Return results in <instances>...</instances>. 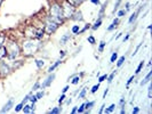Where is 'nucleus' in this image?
I'll return each mask as SVG.
<instances>
[{
	"label": "nucleus",
	"mask_w": 152,
	"mask_h": 114,
	"mask_svg": "<svg viewBox=\"0 0 152 114\" xmlns=\"http://www.w3.org/2000/svg\"><path fill=\"white\" fill-rule=\"evenodd\" d=\"M117 57H118V55H117V53H113L112 56H111V63H113L114 61L117 59Z\"/></svg>",
	"instance_id": "nucleus-26"
},
{
	"label": "nucleus",
	"mask_w": 152,
	"mask_h": 114,
	"mask_svg": "<svg viewBox=\"0 0 152 114\" xmlns=\"http://www.w3.org/2000/svg\"><path fill=\"white\" fill-rule=\"evenodd\" d=\"M31 112V106L30 105H25L24 106V113H30Z\"/></svg>",
	"instance_id": "nucleus-23"
},
{
	"label": "nucleus",
	"mask_w": 152,
	"mask_h": 114,
	"mask_svg": "<svg viewBox=\"0 0 152 114\" xmlns=\"http://www.w3.org/2000/svg\"><path fill=\"white\" fill-rule=\"evenodd\" d=\"M104 46H105V42H104V41H102L101 44H100V48H98V50H100V51H103V48H104Z\"/></svg>",
	"instance_id": "nucleus-29"
},
{
	"label": "nucleus",
	"mask_w": 152,
	"mask_h": 114,
	"mask_svg": "<svg viewBox=\"0 0 152 114\" xmlns=\"http://www.w3.org/2000/svg\"><path fill=\"white\" fill-rule=\"evenodd\" d=\"M125 13H126V10H120L119 13H118V16H122Z\"/></svg>",
	"instance_id": "nucleus-43"
},
{
	"label": "nucleus",
	"mask_w": 152,
	"mask_h": 114,
	"mask_svg": "<svg viewBox=\"0 0 152 114\" xmlns=\"http://www.w3.org/2000/svg\"><path fill=\"white\" fill-rule=\"evenodd\" d=\"M39 87H40V83H39V82H37V83L33 86V90H38Z\"/></svg>",
	"instance_id": "nucleus-39"
},
{
	"label": "nucleus",
	"mask_w": 152,
	"mask_h": 114,
	"mask_svg": "<svg viewBox=\"0 0 152 114\" xmlns=\"http://www.w3.org/2000/svg\"><path fill=\"white\" fill-rule=\"evenodd\" d=\"M113 76H114V72H113L112 74H111L110 76H109V80H108V81H109V82H111V81H112V80H113Z\"/></svg>",
	"instance_id": "nucleus-40"
},
{
	"label": "nucleus",
	"mask_w": 152,
	"mask_h": 114,
	"mask_svg": "<svg viewBox=\"0 0 152 114\" xmlns=\"http://www.w3.org/2000/svg\"><path fill=\"white\" fill-rule=\"evenodd\" d=\"M98 88H100V86L97 84V86H94L93 88H91V92H96L97 90H98Z\"/></svg>",
	"instance_id": "nucleus-30"
},
{
	"label": "nucleus",
	"mask_w": 152,
	"mask_h": 114,
	"mask_svg": "<svg viewBox=\"0 0 152 114\" xmlns=\"http://www.w3.org/2000/svg\"><path fill=\"white\" fill-rule=\"evenodd\" d=\"M90 1L93 2V4H95V5H98V2H100L98 0H90Z\"/></svg>",
	"instance_id": "nucleus-45"
},
{
	"label": "nucleus",
	"mask_w": 152,
	"mask_h": 114,
	"mask_svg": "<svg viewBox=\"0 0 152 114\" xmlns=\"http://www.w3.org/2000/svg\"><path fill=\"white\" fill-rule=\"evenodd\" d=\"M27 35L30 37V38H41L42 35H44V31L42 30H38V28L36 27H29L27 30Z\"/></svg>",
	"instance_id": "nucleus-4"
},
{
	"label": "nucleus",
	"mask_w": 152,
	"mask_h": 114,
	"mask_svg": "<svg viewBox=\"0 0 152 114\" xmlns=\"http://www.w3.org/2000/svg\"><path fill=\"white\" fill-rule=\"evenodd\" d=\"M124 62H125V56H121V57H120V58H119L118 63H117V65H118V66H120V65H121Z\"/></svg>",
	"instance_id": "nucleus-20"
},
{
	"label": "nucleus",
	"mask_w": 152,
	"mask_h": 114,
	"mask_svg": "<svg viewBox=\"0 0 152 114\" xmlns=\"http://www.w3.org/2000/svg\"><path fill=\"white\" fill-rule=\"evenodd\" d=\"M64 98H65V95H64V94H63V95H62L61 97H60V99H58V102H60V103H62L63 101H64Z\"/></svg>",
	"instance_id": "nucleus-41"
},
{
	"label": "nucleus",
	"mask_w": 152,
	"mask_h": 114,
	"mask_svg": "<svg viewBox=\"0 0 152 114\" xmlns=\"http://www.w3.org/2000/svg\"><path fill=\"white\" fill-rule=\"evenodd\" d=\"M128 38H129V34H127V35H126V37H125L124 41H126V40H128Z\"/></svg>",
	"instance_id": "nucleus-49"
},
{
	"label": "nucleus",
	"mask_w": 152,
	"mask_h": 114,
	"mask_svg": "<svg viewBox=\"0 0 152 114\" xmlns=\"http://www.w3.org/2000/svg\"><path fill=\"white\" fill-rule=\"evenodd\" d=\"M36 64H37V66H38L39 68H41V67L45 65V63H44V61H41V59H37V61H36Z\"/></svg>",
	"instance_id": "nucleus-15"
},
{
	"label": "nucleus",
	"mask_w": 152,
	"mask_h": 114,
	"mask_svg": "<svg viewBox=\"0 0 152 114\" xmlns=\"http://www.w3.org/2000/svg\"><path fill=\"white\" fill-rule=\"evenodd\" d=\"M1 2H2V0H0V5H1Z\"/></svg>",
	"instance_id": "nucleus-53"
},
{
	"label": "nucleus",
	"mask_w": 152,
	"mask_h": 114,
	"mask_svg": "<svg viewBox=\"0 0 152 114\" xmlns=\"http://www.w3.org/2000/svg\"><path fill=\"white\" fill-rule=\"evenodd\" d=\"M50 18L56 23H61L63 21V11L60 5H53L50 8Z\"/></svg>",
	"instance_id": "nucleus-1"
},
{
	"label": "nucleus",
	"mask_w": 152,
	"mask_h": 114,
	"mask_svg": "<svg viewBox=\"0 0 152 114\" xmlns=\"http://www.w3.org/2000/svg\"><path fill=\"white\" fill-rule=\"evenodd\" d=\"M77 112V107H73V110H72V113H76Z\"/></svg>",
	"instance_id": "nucleus-52"
},
{
	"label": "nucleus",
	"mask_w": 152,
	"mask_h": 114,
	"mask_svg": "<svg viewBox=\"0 0 152 114\" xmlns=\"http://www.w3.org/2000/svg\"><path fill=\"white\" fill-rule=\"evenodd\" d=\"M73 19H76V21H82L84 19L82 18V14L80 11L79 13H76V17H73Z\"/></svg>",
	"instance_id": "nucleus-14"
},
{
	"label": "nucleus",
	"mask_w": 152,
	"mask_h": 114,
	"mask_svg": "<svg viewBox=\"0 0 152 114\" xmlns=\"http://www.w3.org/2000/svg\"><path fill=\"white\" fill-rule=\"evenodd\" d=\"M133 80H134V76H131V78H130L129 80H128V82H127V84H129V83H130V82H131V81H133Z\"/></svg>",
	"instance_id": "nucleus-46"
},
{
	"label": "nucleus",
	"mask_w": 152,
	"mask_h": 114,
	"mask_svg": "<svg viewBox=\"0 0 152 114\" xmlns=\"http://www.w3.org/2000/svg\"><path fill=\"white\" fill-rule=\"evenodd\" d=\"M60 64H61V61H57V62L55 63V64H54V65H51V66L49 67V70H48V72H49V73H51V72H53V71L55 70V68H56L57 66H58Z\"/></svg>",
	"instance_id": "nucleus-12"
},
{
	"label": "nucleus",
	"mask_w": 152,
	"mask_h": 114,
	"mask_svg": "<svg viewBox=\"0 0 152 114\" xmlns=\"http://www.w3.org/2000/svg\"><path fill=\"white\" fill-rule=\"evenodd\" d=\"M64 55H65V51H60V57H61V58H62V57L64 56Z\"/></svg>",
	"instance_id": "nucleus-44"
},
{
	"label": "nucleus",
	"mask_w": 152,
	"mask_h": 114,
	"mask_svg": "<svg viewBox=\"0 0 152 114\" xmlns=\"http://www.w3.org/2000/svg\"><path fill=\"white\" fill-rule=\"evenodd\" d=\"M23 105H24V103H23V102L21 103V104H18V105H17V106H16V108H15V111H16V112H19V111L22 110Z\"/></svg>",
	"instance_id": "nucleus-21"
},
{
	"label": "nucleus",
	"mask_w": 152,
	"mask_h": 114,
	"mask_svg": "<svg viewBox=\"0 0 152 114\" xmlns=\"http://www.w3.org/2000/svg\"><path fill=\"white\" fill-rule=\"evenodd\" d=\"M129 2H127V4H126V10H128V9H129Z\"/></svg>",
	"instance_id": "nucleus-47"
},
{
	"label": "nucleus",
	"mask_w": 152,
	"mask_h": 114,
	"mask_svg": "<svg viewBox=\"0 0 152 114\" xmlns=\"http://www.w3.org/2000/svg\"><path fill=\"white\" fill-rule=\"evenodd\" d=\"M55 79V74H51V75H49L47 79H46V81L42 83V86H41V88H46V87H48L51 82H53V80Z\"/></svg>",
	"instance_id": "nucleus-8"
},
{
	"label": "nucleus",
	"mask_w": 152,
	"mask_h": 114,
	"mask_svg": "<svg viewBox=\"0 0 152 114\" xmlns=\"http://www.w3.org/2000/svg\"><path fill=\"white\" fill-rule=\"evenodd\" d=\"M142 66H143V62H141V63H140L138 67H137V70H136V74H137V73H140V72H141V70H142Z\"/></svg>",
	"instance_id": "nucleus-28"
},
{
	"label": "nucleus",
	"mask_w": 152,
	"mask_h": 114,
	"mask_svg": "<svg viewBox=\"0 0 152 114\" xmlns=\"http://www.w3.org/2000/svg\"><path fill=\"white\" fill-rule=\"evenodd\" d=\"M107 79V74H104V75H102V76H100V79H98V81L100 82H103L104 80Z\"/></svg>",
	"instance_id": "nucleus-32"
},
{
	"label": "nucleus",
	"mask_w": 152,
	"mask_h": 114,
	"mask_svg": "<svg viewBox=\"0 0 152 114\" xmlns=\"http://www.w3.org/2000/svg\"><path fill=\"white\" fill-rule=\"evenodd\" d=\"M85 94H86V89H82V91L79 94V98H82L85 96Z\"/></svg>",
	"instance_id": "nucleus-35"
},
{
	"label": "nucleus",
	"mask_w": 152,
	"mask_h": 114,
	"mask_svg": "<svg viewBox=\"0 0 152 114\" xmlns=\"http://www.w3.org/2000/svg\"><path fill=\"white\" fill-rule=\"evenodd\" d=\"M135 18H136V14H133V15H131V17L129 18V23H131L133 21H135Z\"/></svg>",
	"instance_id": "nucleus-36"
},
{
	"label": "nucleus",
	"mask_w": 152,
	"mask_h": 114,
	"mask_svg": "<svg viewBox=\"0 0 152 114\" xmlns=\"http://www.w3.org/2000/svg\"><path fill=\"white\" fill-rule=\"evenodd\" d=\"M39 48V42L34 41V40H28L23 44V49H24V53L27 55H31V54H34Z\"/></svg>",
	"instance_id": "nucleus-2"
},
{
	"label": "nucleus",
	"mask_w": 152,
	"mask_h": 114,
	"mask_svg": "<svg viewBox=\"0 0 152 114\" xmlns=\"http://www.w3.org/2000/svg\"><path fill=\"white\" fill-rule=\"evenodd\" d=\"M91 106H94V102H90V103H87V104H85V108H91Z\"/></svg>",
	"instance_id": "nucleus-24"
},
{
	"label": "nucleus",
	"mask_w": 152,
	"mask_h": 114,
	"mask_svg": "<svg viewBox=\"0 0 152 114\" xmlns=\"http://www.w3.org/2000/svg\"><path fill=\"white\" fill-rule=\"evenodd\" d=\"M72 32L73 33H78L79 32V25H74L72 27Z\"/></svg>",
	"instance_id": "nucleus-25"
},
{
	"label": "nucleus",
	"mask_w": 152,
	"mask_h": 114,
	"mask_svg": "<svg viewBox=\"0 0 152 114\" xmlns=\"http://www.w3.org/2000/svg\"><path fill=\"white\" fill-rule=\"evenodd\" d=\"M7 53H9V57L10 58H15V57L18 56L19 54V48L18 46H17L15 42H10L9 46H8V51Z\"/></svg>",
	"instance_id": "nucleus-6"
},
{
	"label": "nucleus",
	"mask_w": 152,
	"mask_h": 114,
	"mask_svg": "<svg viewBox=\"0 0 152 114\" xmlns=\"http://www.w3.org/2000/svg\"><path fill=\"white\" fill-rule=\"evenodd\" d=\"M0 71H1V73L6 75V74H8L10 72V68L8 67V65H6V63H1L0 64Z\"/></svg>",
	"instance_id": "nucleus-7"
},
{
	"label": "nucleus",
	"mask_w": 152,
	"mask_h": 114,
	"mask_svg": "<svg viewBox=\"0 0 152 114\" xmlns=\"http://www.w3.org/2000/svg\"><path fill=\"white\" fill-rule=\"evenodd\" d=\"M138 112H140V108L138 107H135L133 110V114H136V113H138Z\"/></svg>",
	"instance_id": "nucleus-42"
},
{
	"label": "nucleus",
	"mask_w": 152,
	"mask_h": 114,
	"mask_svg": "<svg viewBox=\"0 0 152 114\" xmlns=\"http://www.w3.org/2000/svg\"><path fill=\"white\" fill-rule=\"evenodd\" d=\"M101 23H102V21H101V19H98V21H97V22L95 23V25H94V26H93V28H94V30H96V28H98V27H100V25H101Z\"/></svg>",
	"instance_id": "nucleus-22"
},
{
	"label": "nucleus",
	"mask_w": 152,
	"mask_h": 114,
	"mask_svg": "<svg viewBox=\"0 0 152 114\" xmlns=\"http://www.w3.org/2000/svg\"><path fill=\"white\" fill-rule=\"evenodd\" d=\"M60 112H61V107H55V108H53V110L50 111L51 114H57V113H60Z\"/></svg>",
	"instance_id": "nucleus-19"
},
{
	"label": "nucleus",
	"mask_w": 152,
	"mask_h": 114,
	"mask_svg": "<svg viewBox=\"0 0 152 114\" xmlns=\"http://www.w3.org/2000/svg\"><path fill=\"white\" fill-rule=\"evenodd\" d=\"M84 110H85V104H82L79 108H77V111H78L79 113H82V112H84Z\"/></svg>",
	"instance_id": "nucleus-27"
},
{
	"label": "nucleus",
	"mask_w": 152,
	"mask_h": 114,
	"mask_svg": "<svg viewBox=\"0 0 152 114\" xmlns=\"http://www.w3.org/2000/svg\"><path fill=\"white\" fill-rule=\"evenodd\" d=\"M69 39H70V34H64L61 38V45H65Z\"/></svg>",
	"instance_id": "nucleus-11"
},
{
	"label": "nucleus",
	"mask_w": 152,
	"mask_h": 114,
	"mask_svg": "<svg viewBox=\"0 0 152 114\" xmlns=\"http://www.w3.org/2000/svg\"><path fill=\"white\" fill-rule=\"evenodd\" d=\"M120 2H121V0H118V1H117V4H116V6H114V9H113V11H116L117 9H118V7H119Z\"/></svg>",
	"instance_id": "nucleus-33"
},
{
	"label": "nucleus",
	"mask_w": 152,
	"mask_h": 114,
	"mask_svg": "<svg viewBox=\"0 0 152 114\" xmlns=\"http://www.w3.org/2000/svg\"><path fill=\"white\" fill-rule=\"evenodd\" d=\"M42 96H44V91H40V92L37 94V96H36V97H37V99H40Z\"/></svg>",
	"instance_id": "nucleus-31"
},
{
	"label": "nucleus",
	"mask_w": 152,
	"mask_h": 114,
	"mask_svg": "<svg viewBox=\"0 0 152 114\" xmlns=\"http://www.w3.org/2000/svg\"><path fill=\"white\" fill-rule=\"evenodd\" d=\"M58 27V23H56L55 21H53L51 18H48L46 22V32L47 33H54Z\"/></svg>",
	"instance_id": "nucleus-5"
},
{
	"label": "nucleus",
	"mask_w": 152,
	"mask_h": 114,
	"mask_svg": "<svg viewBox=\"0 0 152 114\" xmlns=\"http://www.w3.org/2000/svg\"><path fill=\"white\" fill-rule=\"evenodd\" d=\"M69 1V4H71V5H73V6H76V5H78L80 4V2L82 1V0H68Z\"/></svg>",
	"instance_id": "nucleus-16"
},
{
	"label": "nucleus",
	"mask_w": 152,
	"mask_h": 114,
	"mask_svg": "<svg viewBox=\"0 0 152 114\" xmlns=\"http://www.w3.org/2000/svg\"><path fill=\"white\" fill-rule=\"evenodd\" d=\"M151 75H152V72H150V73H149V74H148V75H147V76H145L144 81H142V82H141V84L143 86V84H144V83H147V82L149 81V79H150V76H151Z\"/></svg>",
	"instance_id": "nucleus-17"
},
{
	"label": "nucleus",
	"mask_w": 152,
	"mask_h": 114,
	"mask_svg": "<svg viewBox=\"0 0 152 114\" xmlns=\"http://www.w3.org/2000/svg\"><path fill=\"white\" fill-rule=\"evenodd\" d=\"M108 91H109L108 89H107V90H105V91H104V94H103V97H105V96H107V94H108Z\"/></svg>",
	"instance_id": "nucleus-50"
},
{
	"label": "nucleus",
	"mask_w": 152,
	"mask_h": 114,
	"mask_svg": "<svg viewBox=\"0 0 152 114\" xmlns=\"http://www.w3.org/2000/svg\"><path fill=\"white\" fill-rule=\"evenodd\" d=\"M62 11H63V17L70 18V17H72L74 14V6L69 4V2H65L62 7Z\"/></svg>",
	"instance_id": "nucleus-3"
},
{
	"label": "nucleus",
	"mask_w": 152,
	"mask_h": 114,
	"mask_svg": "<svg viewBox=\"0 0 152 114\" xmlns=\"http://www.w3.org/2000/svg\"><path fill=\"white\" fill-rule=\"evenodd\" d=\"M29 99H30V101L32 102V103H36V102H37V97H36V96H31Z\"/></svg>",
	"instance_id": "nucleus-37"
},
{
	"label": "nucleus",
	"mask_w": 152,
	"mask_h": 114,
	"mask_svg": "<svg viewBox=\"0 0 152 114\" xmlns=\"http://www.w3.org/2000/svg\"><path fill=\"white\" fill-rule=\"evenodd\" d=\"M114 107H116V105H114V104L110 105V107H109V108H107V110H105V113H111V112H112V111L114 110Z\"/></svg>",
	"instance_id": "nucleus-18"
},
{
	"label": "nucleus",
	"mask_w": 152,
	"mask_h": 114,
	"mask_svg": "<svg viewBox=\"0 0 152 114\" xmlns=\"http://www.w3.org/2000/svg\"><path fill=\"white\" fill-rule=\"evenodd\" d=\"M11 106H13V99H9V101L7 102V104L5 105V107L1 110V112H2V113H5V112H8V111H9L10 108H11Z\"/></svg>",
	"instance_id": "nucleus-9"
},
{
	"label": "nucleus",
	"mask_w": 152,
	"mask_h": 114,
	"mask_svg": "<svg viewBox=\"0 0 152 114\" xmlns=\"http://www.w3.org/2000/svg\"><path fill=\"white\" fill-rule=\"evenodd\" d=\"M6 54H7V49H6V47L1 46V47H0V61L6 56Z\"/></svg>",
	"instance_id": "nucleus-10"
},
{
	"label": "nucleus",
	"mask_w": 152,
	"mask_h": 114,
	"mask_svg": "<svg viewBox=\"0 0 152 114\" xmlns=\"http://www.w3.org/2000/svg\"><path fill=\"white\" fill-rule=\"evenodd\" d=\"M69 89V87H64V89H63V92H65V91H68Z\"/></svg>",
	"instance_id": "nucleus-51"
},
{
	"label": "nucleus",
	"mask_w": 152,
	"mask_h": 114,
	"mask_svg": "<svg viewBox=\"0 0 152 114\" xmlns=\"http://www.w3.org/2000/svg\"><path fill=\"white\" fill-rule=\"evenodd\" d=\"M79 80H80V79L78 78V76H76V78H74V79L72 80V83H73V84H77V83L79 82Z\"/></svg>",
	"instance_id": "nucleus-34"
},
{
	"label": "nucleus",
	"mask_w": 152,
	"mask_h": 114,
	"mask_svg": "<svg viewBox=\"0 0 152 114\" xmlns=\"http://www.w3.org/2000/svg\"><path fill=\"white\" fill-rule=\"evenodd\" d=\"M117 24H118V19H114V21H113V23H112V24H111V25H110V26H109V27H108V30H109V31H112V30H113V28H114V27H116V26H117Z\"/></svg>",
	"instance_id": "nucleus-13"
},
{
	"label": "nucleus",
	"mask_w": 152,
	"mask_h": 114,
	"mask_svg": "<svg viewBox=\"0 0 152 114\" xmlns=\"http://www.w3.org/2000/svg\"><path fill=\"white\" fill-rule=\"evenodd\" d=\"M88 41H89L91 45H93V44H95V39H94L93 37H89V38H88Z\"/></svg>",
	"instance_id": "nucleus-38"
},
{
	"label": "nucleus",
	"mask_w": 152,
	"mask_h": 114,
	"mask_svg": "<svg viewBox=\"0 0 152 114\" xmlns=\"http://www.w3.org/2000/svg\"><path fill=\"white\" fill-rule=\"evenodd\" d=\"M103 110H104V105H102V107L100 108V113H102V112H103Z\"/></svg>",
	"instance_id": "nucleus-48"
}]
</instances>
